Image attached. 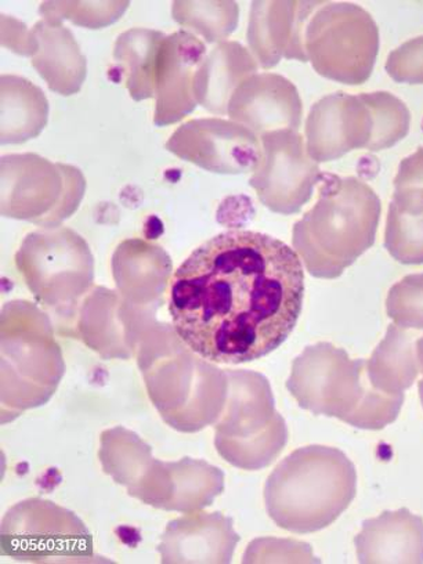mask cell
Listing matches in <instances>:
<instances>
[{"label": "cell", "mask_w": 423, "mask_h": 564, "mask_svg": "<svg viewBox=\"0 0 423 564\" xmlns=\"http://www.w3.org/2000/svg\"><path fill=\"white\" fill-rule=\"evenodd\" d=\"M2 46L21 56L32 57L36 52L34 32L18 19L2 14Z\"/></svg>", "instance_id": "cell-36"}, {"label": "cell", "mask_w": 423, "mask_h": 564, "mask_svg": "<svg viewBox=\"0 0 423 564\" xmlns=\"http://www.w3.org/2000/svg\"><path fill=\"white\" fill-rule=\"evenodd\" d=\"M384 246L400 263H423V210H400L390 205Z\"/></svg>", "instance_id": "cell-31"}, {"label": "cell", "mask_w": 423, "mask_h": 564, "mask_svg": "<svg viewBox=\"0 0 423 564\" xmlns=\"http://www.w3.org/2000/svg\"><path fill=\"white\" fill-rule=\"evenodd\" d=\"M388 314L400 327L423 329V274L405 276L390 290Z\"/></svg>", "instance_id": "cell-32"}, {"label": "cell", "mask_w": 423, "mask_h": 564, "mask_svg": "<svg viewBox=\"0 0 423 564\" xmlns=\"http://www.w3.org/2000/svg\"><path fill=\"white\" fill-rule=\"evenodd\" d=\"M128 8L129 2H45L40 14L48 23L63 24L69 20L85 29L100 30L116 23Z\"/></svg>", "instance_id": "cell-30"}, {"label": "cell", "mask_w": 423, "mask_h": 564, "mask_svg": "<svg viewBox=\"0 0 423 564\" xmlns=\"http://www.w3.org/2000/svg\"><path fill=\"white\" fill-rule=\"evenodd\" d=\"M379 30L355 3H323L307 21L303 46L316 73L335 83L366 84L376 67Z\"/></svg>", "instance_id": "cell-6"}, {"label": "cell", "mask_w": 423, "mask_h": 564, "mask_svg": "<svg viewBox=\"0 0 423 564\" xmlns=\"http://www.w3.org/2000/svg\"><path fill=\"white\" fill-rule=\"evenodd\" d=\"M64 176L59 164L35 154L2 159V215L40 224L62 199Z\"/></svg>", "instance_id": "cell-14"}, {"label": "cell", "mask_w": 423, "mask_h": 564, "mask_svg": "<svg viewBox=\"0 0 423 564\" xmlns=\"http://www.w3.org/2000/svg\"><path fill=\"white\" fill-rule=\"evenodd\" d=\"M229 403L218 422L216 447L227 463L262 469L282 452L289 438L284 420L274 411L268 381L251 371H227Z\"/></svg>", "instance_id": "cell-5"}, {"label": "cell", "mask_w": 423, "mask_h": 564, "mask_svg": "<svg viewBox=\"0 0 423 564\" xmlns=\"http://www.w3.org/2000/svg\"><path fill=\"white\" fill-rule=\"evenodd\" d=\"M323 2H253L247 40L249 51L263 69L281 58L307 62L303 37L307 21Z\"/></svg>", "instance_id": "cell-15"}, {"label": "cell", "mask_w": 423, "mask_h": 564, "mask_svg": "<svg viewBox=\"0 0 423 564\" xmlns=\"http://www.w3.org/2000/svg\"><path fill=\"white\" fill-rule=\"evenodd\" d=\"M372 113L373 134L370 144L372 151L392 148L409 133L411 116L409 108L398 97L388 91L361 94Z\"/></svg>", "instance_id": "cell-29"}, {"label": "cell", "mask_w": 423, "mask_h": 564, "mask_svg": "<svg viewBox=\"0 0 423 564\" xmlns=\"http://www.w3.org/2000/svg\"><path fill=\"white\" fill-rule=\"evenodd\" d=\"M302 111L295 85L281 75L263 73L252 75L235 91L227 113L260 139L275 130L300 129Z\"/></svg>", "instance_id": "cell-16"}, {"label": "cell", "mask_w": 423, "mask_h": 564, "mask_svg": "<svg viewBox=\"0 0 423 564\" xmlns=\"http://www.w3.org/2000/svg\"><path fill=\"white\" fill-rule=\"evenodd\" d=\"M238 541L230 518L194 513L167 524L159 551L162 563H230Z\"/></svg>", "instance_id": "cell-17"}, {"label": "cell", "mask_w": 423, "mask_h": 564, "mask_svg": "<svg viewBox=\"0 0 423 564\" xmlns=\"http://www.w3.org/2000/svg\"><path fill=\"white\" fill-rule=\"evenodd\" d=\"M384 68L395 83L422 85L423 36L414 37L390 53Z\"/></svg>", "instance_id": "cell-34"}, {"label": "cell", "mask_w": 423, "mask_h": 564, "mask_svg": "<svg viewBox=\"0 0 423 564\" xmlns=\"http://www.w3.org/2000/svg\"><path fill=\"white\" fill-rule=\"evenodd\" d=\"M303 296L305 273L295 249L262 232L232 230L184 260L173 274L167 307L189 350L237 366L289 339Z\"/></svg>", "instance_id": "cell-1"}, {"label": "cell", "mask_w": 423, "mask_h": 564, "mask_svg": "<svg viewBox=\"0 0 423 564\" xmlns=\"http://www.w3.org/2000/svg\"><path fill=\"white\" fill-rule=\"evenodd\" d=\"M381 200L356 177L322 175L319 199L294 227L308 273L336 279L376 241Z\"/></svg>", "instance_id": "cell-3"}, {"label": "cell", "mask_w": 423, "mask_h": 564, "mask_svg": "<svg viewBox=\"0 0 423 564\" xmlns=\"http://www.w3.org/2000/svg\"><path fill=\"white\" fill-rule=\"evenodd\" d=\"M164 32L132 29L118 36L113 57L127 73V88L135 101L155 97V65Z\"/></svg>", "instance_id": "cell-24"}, {"label": "cell", "mask_w": 423, "mask_h": 564, "mask_svg": "<svg viewBox=\"0 0 423 564\" xmlns=\"http://www.w3.org/2000/svg\"><path fill=\"white\" fill-rule=\"evenodd\" d=\"M417 359H420L421 368H422V372H423V339L417 341ZM420 389H423V379L420 383Z\"/></svg>", "instance_id": "cell-37"}, {"label": "cell", "mask_w": 423, "mask_h": 564, "mask_svg": "<svg viewBox=\"0 0 423 564\" xmlns=\"http://www.w3.org/2000/svg\"><path fill=\"white\" fill-rule=\"evenodd\" d=\"M243 563H319L305 542L263 539L249 545Z\"/></svg>", "instance_id": "cell-33"}, {"label": "cell", "mask_w": 423, "mask_h": 564, "mask_svg": "<svg viewBox=\"0 0 423 564\" xmlns=\"http://www.w3.org/2000/svg\"><path fill=\"white\" fill-rule=\"evenodd\" d=\"M172 18L206 42L220 43L237 30L240 8L237 2H175Z\"/></svg>", "instance_id": "cell-28"}, {"label": "cell", "mask_w": 423, "mask_h": 564, "mask_svg": "<svg viewBox=\"0 0 423 564\" xmlns=\"http://www.w3.org/2000/svg\"><path fill=\"white\" fill-rule=\"evenodd\" d=\"M42 531L26 528H2V553L19 561L62 562L79 557L90 550L89 531L73 512L54 506L51 501L34 500L36 513L31 501H25Z\"/></svg>", "instance_id": "cell-12"}, {"label": "cell", "mask_w": 423, "mask_h": 564, "mask_svg": "<svg viewBox=\"0 0 423 564\" xmlns=\"http://www.w3.org/2000/svg\"><path fill=\"white\" fill-rule=\"evenodd\" d=\"M100 463L106 474L118 485L127 487L129 496H133L153 468L155 459L151 457V447L138 435L116 427L101 435Z\"/></svg>", "instance_id": "cell-25"}, {"label": "cell", "mask_w": 423, "mask_h": 564, "mask_svg": "<svg viewBox=\"0 0 423 564\" xmlns=\"http://www.w3.org/2000/svg\"><path fill=\"white\" fill-rule=\"evenodd\" d=\"M154 308L132 305L117 292L97 286L80 307V335L105 359H129L130 352L118 339L123 338L121 328L129 329L138 338L143 333L140 325L154 322Z\"/></svg>", "instance_id": "cell-18"}, {"label": "cell", "mask_w": 423, "mask_h": 564, "mask_svg": "<svg viewBox=\"0 0 423 564\" xmlns=\"http://www.w3.org/2000/svg\"><path fill=\"white\" fill-rule=\"evenodd\" d=\"M417 367L409 336L392 325L387 339L368 362V377L373 388L388 394H401L416 378Z\"/></svg>", "instance_id": "cell-27"}, {"label": "cell", "mask_w": 423, "mask_h": 564, "mask_svg": "<svg viewBox=\"0 0 423 564\" xmlns=\"http://www.w3.org/2000/svg\"><path fill=\"white\" fill-rule=\"evenodd\" d=\"M32 32L36 40L32 65L48 89L62 96L78 94L86 79V58L73 32L46 20L37 21Z\"/></svg>", "instance_id": "cell-22"}, {"label": "cell", "mask_w": 423, "mask_h": 564, "mask_svg": "<svg viewBox=\"0 0 423 564\" xmlns=\"http://www.w3.org/2000/svg\"><path fill=\"white\" fill-rule=\"evenodd\" d=\"M172 498L167 511L192 513L209 507L225 490V475L205 460L171 463Z\"/></svg>", "instance_id": "cell-26"}, {"label": "cell", "mask_w": 423, "mask_h": 564, "mask_svg": "<svg viewBox=\"0 0 423 564\" xmlns=\"http://www.w3.org/2000/svg\"><path fill=\"white\" fill-rule=\"evenodd\" d=\"M260 143L262 161L249 183L265 208L281 215L296 214L322 181L318 165L308 155L297 130L265 133Z\"/></svg>", "instance_id": "cell-9"}, {"label": "cell", "mask_w": 423, "mask_h": 564, "mask_svg": "<svg viewBox=\"0 0 423 564\" xmlns=\"http://www.w3.org/2000/svg\"><path fill=\"white\" fill-rule=\"evenodd\" d=\"M0 106L2 144L24 143L36 138L46 127L48 101L43 90L29 79L18 75H2Z\"/></svg>", "instance_id": "cell-23"}, {"label": "cell", "mask_w": 423, "mask_h": 564, "mask_svg": "<svg viewBox=\"0 0 423 564\" xmlns=\"http://www.w3.org/2000/svg\"><path fill=\"white\" fill-rule=\"evenodd\" d=\"M177 338L172 357L164 359L149 336L143 340L140 367L150 398L167 423L182 432H197L220 416L227 395L226 372L193 356Z\"/></svg>", "instance_id": "cell-4"}, {"label": "cell", "mask_w": 423, "mask_h": 564, "mask_svg": "<svg viewBox=\"0 0 423 564\" xmlns=\"http://www.w3.org/2000/svg\"><path fill=\"white\" fill-rule=\"evenodd\" d=\"M172 260L164 249L155 243L127 240L117 248L112 257V275L119 295L135 306L156 305L170 281Z\"/></svg>", "instance_id": "cell-19"}, {"label": "cell", "mask_w": 423, "mask_h": 564, "mask_svg": "<svg viewBox=\"0 0 423 564\" xmlns=\"http://www.w3.org/2000/svg\"><path fill=\"white\" fill-rule=\"evenodd\" d=\"M373 119L359 96L338 91L323 97L308 112L307 153L314 161L328 162L355 149H370Z\"/></svg>", "instance_id": "cell-11"}, {"label": "cell", "mask_w": 423, "mask_h": 564, "mask_svg": "<svg viewBox=\"0 0 423 564\" xmlns=\"http://www.w3.org/2000/svg\"><path fill=\"white\" fill-rule=\"evenodd\" d=\"M206 54L203 41L187 30L177 31L161 43L155 65L156 127L182 121L198 106L194 78Z\"/></svg>", "instance_id": "cell-13"}, {"label": "cell", "mask_w": 423, "mask_h": 564, "mask_svg": "<svg viewBox=\"0 0 423 564\" xmlns=\"http://www.w3.org/2000/svg\"><path fill=\"white\" fill-rule=\"evenodd\" d=\"M15 263L36 300L59 312L73 313L94 284V254L84 238L68 227L31 232L21 243Z\"/></svg>", "instance_id": "cell-8"}, {"label": "cell", "mask_w": 423, "mask_h": 564, "mask_svg": "<svg viewBox=\"0 0 423 564\" xmlns=\"http://www.w3.org/2000/svg\"><path fill=\"white\" fill-rule=\"evenodd\" d=\"M362 367L365 361H351L344 350L318 344L297 357L286 387L302 409L357 427L382 394L362 382Z\"/></svg>", "instance_id": "cell-7"}, {"label": "cell", "mask_w": 423, "mask_h": 564, "mask_svg": "<svg viewBox=\"0 0 423 564\" xmlns=\"http://www.w3.org/2000/svg\"><path fill=\"white\" fill-rule=\"evenodd\" d=\"M356 494L355 465L340 449L324 446L296 449L264 486L269 517L295 534L327 529L350 507Z\"/></svg>", "instance_id": "cell-2"}, {"label": "cell", "mask_w": 423, "mask_h": 564, "mask_svg": "<svg viewBox=\"0 0 423 564\" xmlns=\"http://www.w3.org/2000/svg\"><path fill=\"white\" fill-rule=\"evenodd\" d=\"M172 154L220 175L254 172L262 161V143L243 124L220 118L193 119L167 140Z\"/></svg>", "instance_id": "cell-10"}, {"label": "cell", "mask_w": 423, "mask_h": 564, "mask_svg": "<svg viewBox=\"0 0 423 564\" xmlns=\"http://www.w3.org/2000/svg\"><path fill=\"white\" fill-rule=\"evenodd\" d=\"M64 176V193L59 199L56 209L47 215L45 219L40 221V226L45 229L58 227L63 220L69 218L70 215L77 210L80 200L84 198L85 193V178L77 167L59 164Z\"/></svg>", "instance_id": "cell-35"}, {"label": "cell", "mask_w": 423, "mask_h": 564, "mask_svg": "<svg viewBox=\"0 0 423 564\" xmlns=\"http://www.w3.org/2000/svg\"><path fill=\"white\" fill-rule=\"evenodd\" d=\"M259 64L241 43L225 41L206 54L194 78V96L199 106L215 116H226L235 91L252 75Z\"/></svg>", "instance_id": "cell-21"}, {"label": "cell", "mask_w": 423, "mask_h": 564, "mask_svg": "<svg viewBox=\"0 0 423 564\" xmlns=\"http://www.w3.org/2000/svg\"><path fill=\"white\" fill-rule=\"evenodd\" d=\"M355 545L362 564L423 563V519L405 508L383 512L362 522Z\"/></svg>", "instance_id": "cell-20"}]
</instances>
